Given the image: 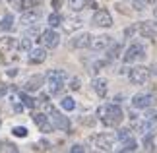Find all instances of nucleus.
<instances>
[{
    "mask_svg": "<svg viewBox=\"0 0 157 153\" xmlns=\"http://www.w3.org/2000/svg\"><path fill=\"white\" fill-rule=\"evenodd\" d=\"M14 27V16L12 14H6L2 20H0V33H6Z\"/></svg>",
    "mask_w": 157,
    "mask_h": 153,
    "instance_id": "aec40b11",
    "label": "nucleus"
},
{
    "mask_svg": "<svg viewBox=\"0 0 157 153\" xmlns=\"http://www.w3.org/2000/svg\"><path fill=\"white\" fill-rule=\"evenodd\" d=\"M70 151H72V153H80V151H83V147H82V145H72Z\"/></svg>",
    "mask_w": 157,
    "mask_h": 153,
    "instance_id": "72a5a7b5",
    "label": "nucleus"
},
{
    "mask_svg": "<svg viewBox=\"0 0 157 153\" xmlns=\"http://www.w3.org/2000/svg\"><path fill=\"white\" fill-rule=\"evenodd\" d=\"M0 124H2V122H0Z\"/></svg>",
    "mask_w": 157,
    "mask_h": 153,
    "instance_id": "58836bf2",
    "label": "nucleus"
},
{
    "mask_svg": "<svg viewBox=\"0 0 157 153\" xmlns=\"http://www.w3.org/2000/svg\"><path fill=\"white\" fill-rule=\"evenodd\" d=\"M149 76H151V72H149L146 66H136V68H130V74H128L130 82L136 83V85L146 83L147 79H149Z\"/></svg>",
    "mask_w": 157,
    "mask_h": 153,
    "instance_id": "39448f33",
    "label": "nucleus"
},
{
    "mask_svg": "<svg viewBox=\"0 0 157 153\" xmlns=\"http://www.w3.org/2000/svg\"><path fill=\"white\" fill-rule=\"evenodd\" d=\"M41 45H43L45 48H56L58 47V43H60V35L54 31V27L51 29H47V31L41 33Z\"/></svg>",
    "mask_w": 157,
    "mask_h": 153,
    "instance_id": "423d86ee",
    "label": "nucleus"
},
{
    "mask_svg": "<svg viewBox=\"0 0 157 153\" xmlns=\"http://www.w3.org/2000/svg\"><path fill=\"white\" fill-rule=\"evenodd\" d=\"M8 93V85H0V97H4Z\"/></svg>",
    "mask_w": 157,
    "mask_h": 153,
    "instance_id": "f704fd0d",
    "label": "nucleus"
},
{
    "mask_svg": "<svg viewBox=\"0 0 157 153\" xmlns=\"http://www.w3.org/2000/svg\"><path fill=\"white\" fill-rule=\"evenodd\" d=\"M2 149H6V151H12V153H17V147L14 143H10V142H4L2 143Z\"/></svg>",
    "mask_w": 157,
    "mask_h": 153,
    "instance_id": "7c9ffc66",
    "label": "nucleus"
},
{
    "mask_svg": "<svg viewBox=\"0 0 157 153\" xmlns=\"http://www.w3.org/2000/svg\"><path fill=\"white\" fill-rule=\"evenodd\" d=\"M60 105H62L64 111H74V109H76V101L72 99V97H64V99L60 101Z\"/></svg>",
    "mask_w": 157,
    "mask_h": 153,
    "instance_id": "393cba45",
    "label": "nucleus"
},
{
    "mask_svg": "<svg viewBox=\"0 0 157 153\" xmlns=\"http://www.w3.org/2000/svg\"><path fill=\"white\" fill-rule=\"evenodd\" d=\"M17 39L16 37H2L0 39V52H4V54H8V52H12L14 48H17Z\"/></svg>",
    "mask_w": 157,
    "mask_h": 153,
    "instance_id": "f3484780",
    "label": "nucleus"
},
{
    "mask_svg": "<svg viewBox=\"0 0 157 153\" xmlns=\"http://www.w3.org/2000/svg\"><path fill=\"white\" fill-rule=\"evenodd\" d=\"M153 16L157 17V4H155V8H153Z\"/></svg>",
    "mask_w": 157,
    "mask_h": 153,
    "instance_id": "4c0bfd02",
    "label": "nucleus"
},
{
    "mask_svg": "<svg viewBox=\"0 0 157 153\" xmlns=\"http://www.w3.org/2000/svg\"><path fill=\"white\" fill-rule=\"evenodd\" d=\"M20 101L23 103V107H27V109H35V101L27 95V91H20Z\"/></svg>",
    "mask_w": 157,
    "mask_h": 153,
    "instance_id": "b1692460",
    "label": "nucleus"
},
{
    "mask_svg": "<svg viewBox=\"0 0 157 153\" xmlns=\"http://www.w3.org/2000/svg\"><path fill=\"white\" fill-rule=\"evenodd\" d=\"M45 79H47V85H49L51 93L58 95V93H62L64 83L68 82V74H66L64 70H51L49 74L45 76Z\"/></svg>",
    "mask_w": 157,
    "mask_h": 153,
    "instance_id": "f03ea898",
    "label": "nucleus"
},
{
    "mask_svg": "<svg viewBox=\"0 0 157 153\" xmlns=\"http://www.w3.org/2000/svg\"><path fill=\"white\" fill-rule=\"evenodd\" d=\"M111 45V37L109 35H99V37H91V43H89V47L93 48V51H103Z\"/></svg>",
    "mask_w": 157,
    "mask_h": 153,
    "instance_id": "dca6fc26",
    "label": "nucleus"
},
{
    "mask_svg": "<svg viewBox=\"0 0 157 153\" xmlns=\"http://www.w3.org/2000/svg\"><path fill=\"white\" fill-rule=\"evenodd\" d=\"M27 60H29V64H43L45 60H47V51H45L43 47H39V48H31V51H29Z\"/></svg>",
    "mask_w": 157,
    "mask_h": 153,
    "instance_id": "4468645a",
    "label": "nucleus"
},
{
    "mask_svg": "<svg viewBox=\"0 0 157 153\" xmlns=\"http://www.w3.org/2000/svg\"><path fill=\"white\" fill-rule=\"evenodd\" d=\"M155 105V97L149 93H136L132 97V107L134 109H149Z\"/></svg>",
    "mask_w": 157,
    "mask_h": 153,
    "instance_id": "0eeeda50",
    "label": "nucleus"
},
{
    "mask_svg": "<svg viewBox=\"0 0 157 153\" xmlns=\"http://www.w3.org/2000/svg\"><path fill=\"white\" fill-rule=\"evenodd\" d=\"M45 83V76L43 74H35L31 78H27V82L23 83V91H29V93H33V91H39L43 87Z\"/></svg>",
    "mask_w": 157,
    "mask_h": 153,
    "instance_id": "f8f14e48",
    "label": "nucleus"
},
{
    "mask_svg": "<svg viewBox=\"0 0 157 153\" xmlns=\"http://www.w3.org/2000/svg\"><path fill=\"white\" fill-rule=\"evenodd\" d=\"M138 149V142L134 138H128V140H124V143H122V147H120V151H136Z\"/></svg>",
    "mask_w": 157,
    "mask_h": 153,
    "instance_id": "5701e85b",
    "label": "nucleus"
},
{
    "mask_svg": "<svg viewBox=\"0 0 157 153\" xmlns=\"http://www.w3.org/2000/svg\"><path fill=\"white\" fill-rule=\"evenodd\" d=\"M118 52H120V43H117L114 47L109 48V51H107V56L113 60V58H117V56H118Z\"/></svg>",
    "mask_w": 157,
    "mask_h": 153,
    "instance_id": "bb28decb",
    "label": "nucleus"
},
{
    "mask_svg": "<svg viewBox=\"0 0 157 153\" xmlns=\"http://www.w3.org/2000/svg\"><path fill=\"white\" fill-rule=\"evenodd\" d=\"M97 116H99V120L103 122L105 126L114 128V126H118L120 122H122L124 113H122V109H120L118 105H114V103H107V105H101L97 109Z\"/></svg>",
    "mask_w": 157,
    "mask_h": 153,
    "instance_id": "f257e3e1",
    "label": "nucleus"
},
{
    "mask_svg": "<svg viewBox=\"0 0 157 153\" xmlns=\"http://www.w3.org/2000/svg\"><path fill=\"white\" fill-rule=\"evenodd\" d=\"M93 142H95L99 151H111L113 143H114V136L113 134H99V136L93 138Z\"/></svg>",
    "mask_w": 157,
    "mask_h": 153,
    "instance_id": "9d476101",
    "label": "nucleus"
},
{
    "mask_svg": "<svg viewBox=\"0 0 157 153\" xmlns=\"http://www.w3.org/2000/svg\"><path fill=\"white\" fill-rule=\"evenodd\" d=\"M49 120L52 122V126L54 128H58V130H64V132H70V128H72V124H70V120H68V116H64L62 113H58L56 109H51L49 111Z\"/></svg>",
    "mask_w": 157,
    "mask_h": 153,
    "instance_id": "20e7f679",
    "label": "nucleus"
},
{
    "mask_svg": "<svg viewBox=\"0 0 157 153\" xmlns=\"http://www.w3.org/2000/svg\"><path fill=\"white\" fill-rule=\"evenodd\" d=\"M17 48H21V51H31V39H23L20 45H17Z\"/></svg>",
    "mask_w": 157,
    "mask_h": 153,
    "instance_id": "c756f323",
    "label": "nucleus"
},
{
    "mask_svg": "<svg viewBox=\"0 0 157 153\" xmlns=\"http://www.w3.org/2000/svg\"><path fill=\"white\" fill-rule=\"evenodd\" d=\"M124 62L126 64H132V62H140V60L146 58V47L142 45L140 41H134V43H130V47L126 48V52H124Z\"/></svg>",
    "mask_w": 157,
    "mask_h": 153,
    "instance_id": "7ed1b4c3",
    "label": "nucleus"
},
{
    "mask_svg": "<svg viewBox=\"0 0 157 153\" xmlns=\"http://www.w3.org/2000/svg\"><path fill=\"white\" fill-rule=\"evenodd\" d=\"M70 89H74V91L80 89V79H78V78H74V79L70 82Z\"/></svg>",
    "mask_w": 157,
    "mask_h": 153,
    "instance_id": "2f4dec72",
    "label": "nucleus"
},
{
    "mask_svg": "<svg viewBox=\"0 0 157 153\" xmlns=\"http://www.w3.org/2000/svg\"><path fill=\"white\" fill-rule=\"evenodd\" d=\"M12 132H14V136H17V138H25L27 136V128L25 126H16Z\"/></svg>",
    "mask_w": 157,
    "mask_h": 153,
    "instance_id": "c85d7f7f",
    "label": "nucleus"
},
{
    "mask_svg": "<svg viewBox=\"0 0 157 153\" xmlns=\"http://www.w3.org/2000/svg\"><path fill=\"white\" fill-rule=\"evenodd\" d=\"M82 17H78V16H74V17H68V21H66V31H74V29H78L82 25Z\"/></svg>",
    "mask_w": 157,
    "mask_h": 153,
    "instance_id": "4be33fe9",
    "label": "nucleus"
},
{
    "mask_svg": "<svg viewBox=\"0 0 157 153\" xmlns=\"http://www.w3.org/2000/svg\"><path fill=\"white\" fill-rule=\"evenodd\" d=\"M33 122H35V126L39 128L41 132H45V134H49L52 132V122L49 120V116H45L43 113H33Z\"/></svg>",
    "mask_w": 157,
    "mask_h": 153,
    "instance_id": "9b49d317",
    "label": "nucleus"
},
{
    "mask_svg": "<svg viewBox=\"0 0 157 153\" xmlns=\"http://www.w3.org/2000/svg\"><path fill=\"white\" fill-rule=\"evenodd\" d=\"M130 134H132V132H130V128H120V130L117 132V138L124 142V140H128V138H130Z\"/></svg>",
    "mask_w": 157,
    "mask_h": 153,
    "instance_id": "cd10ccee",
    "label": "nucleus"
},
{
    "mask_svg": "<svg viewBox=\"0 0 157 153\" xmlns=\"http://www.w3.org/2000/svg\"><path fill=\"white\" fill-rule=\"evenodd\" d=\"M91 23L95 27H111L113 25V16L107 10H97L91 17Z\"/></svg>",
    "mask_w": 157,
    "mask_h": 153,
    "instance_id": "6e6552de",
    "label": "nucleus"
},
{
    "mask_svg": "<svg viewBox=\"0 0 157 153\" xmlns=\"http://www.w3.org/2000/svg\"><path fill=\"white\" fill-rule=\"evenodd\" d=\"M39 17H41V12L39 10H25V12H21V17H20V21H21V25H33V23H37L39 21Z\"/></svg>",
    "mask_w": 157,
    "mask_h": 153,
    "instance_id": "ddd939ff",
    "label": "nucleus"
},
{
    "mask_svg": "<svg viewBox=\"0 0 157 153\" xmlns=\"http://www.w3.org/2000/svg\"><path fill=\"white\" fill-rule=\"evenodd\" d=\"M60 8V0H52V10H58Z\"/></svg>",
    "mask_w": 157,
    "mask_h": 153,
    "instance_id": "e433bc0d",
    "label": "nucleus"
},
{
    "mask_svg": "<svg viewBox=\"0 0 157 153\" xmlns=\"http://www.w3.org/2000/svg\"><path fill=\"white\" fill-rule=\"evenodd\" d=\"M68 6L74 12H80L83 8H87V6H95L93 0H68Z\"/></svg>",
    "mask_w": 157,
    "mask_h": 153,
    "instance_id": "6ab92c4d",
    "label": "nucleus"
},
{
    "mask_svg": "<svg viewBox=\"0 0 157 153\" xmlns=\"http://www.w3.org/2000/svg\"><path fill=\"white\" fill-rule=\"evenodd\" d=\"M60 23H62V17H60V14L52 12V14L49 16V25H51V27H58Z\"/></svg>",
    "mask_w": 157,
    "mask_h": 153,
    "instance_id": "a878e982",
    "label": "nucleus"
},
{
    "mask_svg": "<svg viewBox=\"0 0 157 153\" xmlns=\"http://www.w3.org/2000/svg\"><path fill=\"white\" fill-rule=\"evenodd\" d=\"M89 43H91V35L89 33H80L70 41V47L72 48H87Z\"/></svg>",
    "mask_w": 157,
    "mask_h": 153,
    "instance_id": "2eb2a0df",
    "label": "nucleus"
},
{
    "mask_svg": "<svg viewBox=\"0 0 157 153\" xmlns=\"http://www.w3.org/2000/svg\"><path fill=\"white\" fill-rule=\"evenodd\" d=\"M136 29L140 31L142 37L146 39H157V23H151V21H140L136 25Z\"/></svg>",
    "mask_w": 157,
    "mask_h": 153,
    "instance_id": "1a4fd4ad",
    "label": "nucleus"
},
{
    "mask_svg": "<svg viewBox=\"0 0 157 153\" xmlns=\"http://www.w3.org/2000/svg\"><path fill=\"white\" fill-rule=\"evenodd\" d=\"M41 145H43V149H51V143L49 142H47V140H41V142H39Z\"/></svg>",
    "mask_w": 157,
    "mask_h": 153,
    "instance_id": "c9c22d12",
    "label": "nucleus"
},
{
    "mask_svg": "<svg viewBox=\"0 0 157 153\" xmlns=\"http://www.w3.org/2000/svg\"><path fill=\"white\" fill-rule=\"evenodd\" d=\"M134 31H136V25H132V27H128V29H124V35H126V37H132V35H134Z\"/></svg>",
    "mask_w": 157,
    "mask_h": 153,
    "instance_id": "473e14b6",
    "label": "nucleus"
},
{
    "mask_svg": "<svg viewBox=\"0 0 157 153\" xmlns=\"http://www.w3.org/2000/svg\"><path fill=\"white\" fill-rule=\"evenodd\" d=\"M43 2V0H20V12H25V10H33Z\"/></svg>",
    "mask_w": 157,
    "mask_h": 153,
    "instance_id": "412c9836",
    "label": "nucleus"
},
{
    "mask_svg": "<svg viewBox=\"0 0 157 153\" xmlns=\"http://www.w3.org/2000/svg\"><path fill=\"white\" fill-rule=\"evenodd\" d=\"M107 79L105 78H95L93 79V91L95 93H97L101 99H103V97H107Z\"/></svg>",
    "mask_w": 157,
    "mask_h": 153,
    "instance_id": "a211bd4d",
    "label": "nucleus"
}]
</instances>
